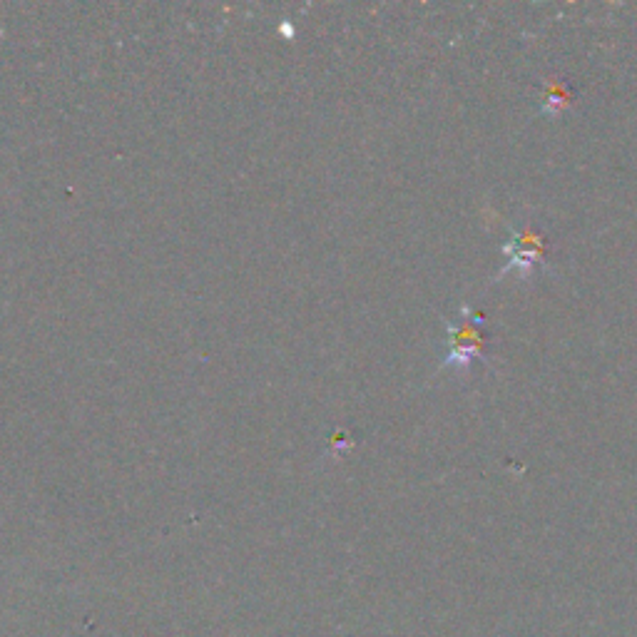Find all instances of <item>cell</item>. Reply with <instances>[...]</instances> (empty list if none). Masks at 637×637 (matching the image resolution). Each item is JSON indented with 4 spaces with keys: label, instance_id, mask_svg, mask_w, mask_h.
<instances>
[{
    "label": "cell",
    "instance_id": "6da1fadb",
    "mask_svg": "<svg viewBox=\"0 0 637 637\" xmlns=\"http://www.w3.org/2000/svg\"><path fill=\"white\" fill-rule=\"evenodd\" d=\"M503 252H506L508 264L501 272V277L506 272H518L521 277H528L538 264H545L543 234H540L535 227H531V224L521 229H513L511 239L506 242Z\"/></svg>",
    "mask_w": 637,
    "mask_h": 637
},
{
    "label": "cell",
    "instance_id": "7a4b0ae2",
    "mask_svg": "<svg viewBox=\"0 0 637 637\" xmlns=\"http://www.w3.org/2000/svg\"><path fill=\"white\" fill-rule=\"evenodd\" d=\"M483 317H476L473 321H468V317L458 324H446L448 336H451V351L443 359V366H451V369H466L473 361V356L483 354V334L476 324H481Z\"/></svg>",
    "mask_w": 637,
    "mask_h": 637
},
{
    "label": "cell",
    "instance_id": "3957f363",
    "mask_svg": "<svg viewBox=\"0 0 637 637\" xmlns=\"http://www.w3.org/2000/svg\"><path fill=\"white\" fill-rule=\"evenodd\" d=\"M573 103V90L568 83H548L543 90V112L548 115H558L560 110H565Z\"/></svg>",
    "mask_w": 637,
    "mask_h": 637
}]
</instances>
